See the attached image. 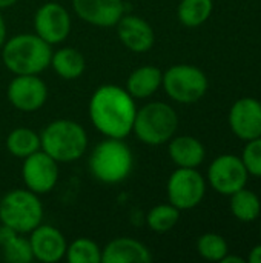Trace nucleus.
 Returning <instances> with one entry per match:
<instances>
[{
  "label": "nucleus",
  "instance_id": "f257e3e1",
  "mask_svg": "<svg viewBox=\"0 0 261 263\" xmlns=\"http://www.w3.org/2000/svg\"><path fill=\"white\" fill-rule=\"evenodd\" d=\"M88 112L91 123L100 134L112 139H125L132 133L137 103L126 88L102 85L92 92Z\"/></svg>",
  "mask_w": 261,
  "mask_h": 263
},
{
  "label": "nucleus",
  "instance_id": "f03ea898",
  "mask_svg": "<svg viewBox=\"0 0 261 263\" xmlns=\"http://www.w3.org/2000/svg\"><path fill=\"white\" fill-rule=\"evenodd\" d=\"M2 49V62L14 76L42 74L51 65L52 48L34 34H17L6 39Z\"/></svg>",
  "mask_w": 261,
  "mask_h": 263
},
{
  "label": "nucleus",
  "instance_id": "7ed1b4c3",
  "mask_svg": "<svg viewBox=\"0 0 261 263\" xmlns=\"http://www.w3.org/2000/svg\"><path fill=\"white\" fill-rule=\"evenodd\" d=\"M88 166L95 180L105 185H117L132 173L134 154L125 139L105 137L92 149Z\"/></svg>",
  "mask_w": 261,
  "mask_h": 263
},
{
  "label": "nucleus",
  "instance_id": "20e7f679",
  "mask_svg": "<svg viewBox=\"0 0 261 263\" xmlns=\"http://www.w3.org/2000/svg\"><path fill=\"white\" fill-rule=\"evenodd\" d=\"M40 146L58 163H71L82 159L88 149L86 129L68 119L48 123L40 133Z\"/></svg>",
  "mask_w": 261,
  "mask_h": 263
},
{
  "label": "nucleus",
  "instance_id": "39448f33",
  "mask_svg": "<svg viewBox=\"0 0 261 263\" xmlns=\"http://www.w3.org/2000/svg\"><path fill=\"white\" fill-rule=\"evenodd\" d=\"M178 116L175 109L165 102H151L137 108L132 133L149 146L168 143L177 133Z\"/></svg>",
  "mask_w": 261,
  "mask_h": 263
},
{
  "label": "nucleus",
  "instance_id": "423d86ee",
  "mask_svg": "<svg viewBox=\"0 0 261 263\" xmlns=\"http://www.w3.org/2000/svg\"><path fill=\"white\" fill-rule=\"evenodd\" d=\"M43 205L38 194L26 190L8 191L0 199V223L20 234H29L43 222Z\"/></svg>",
  "mask_w": 261,
  "mask_h": 263
},
{
  "label": "nucleus",
  "instance_id": "0eeeda50",
  "mask_svg": "<svg viewBox=\"0 0 261 263\" xmlns=\"http://www.w3.org/2000/svg\"><path fill=\"white\" fill-rule=\"evenodd\" d=\"M162 86L171 100L183 105H192L205 97L209 82L198 66L180 63L169 66L163 72Z\"/></svg>",
  "mask_w": 261,
  "mask_h": 263
},
{
  "label": "nucleus",
  "instance_id": "6e6552de",
  "mask_svg": "<svg viewBox=\"0 0 261 263\" xmlns=\"http://www.w3.org/2000/svg\"><path fill=\"white\" fill-rule=\"evenodd\" d=\"M166 194L169 203L180 211L192 210L205 199V177L197 171V168H177L168 179Z\"/></svg>",
  "mask_w": 261,
  "mask_h": 263
},
{
  "label": "nucleus",
  "instance_id": "1a4fd4ad",
  "mask_svg": "<svg viewBox=\"0 0 261 263\" xmlns=\"http://www.w3.org/2000/svg\"><path fill=\"white\" fill-rule=\"evenodd\" d=\"M249 173L242 157L222 154L212 160L208 168V182L222 196H231L246 186Z\"/></svg>",
  "mask_w": 261,
  "mask_h": 263
},
{
  "label": "nucleus",
  "instance_id": "9d476101",
  "mask_svg": "<svg viewBox=\"0 0 261 263\" xmlns=\"http://www.w3.org/2000/svg\"><path fill=\"white\" fill-rule=\"evenodd\" d=\"M22 179L29 191L38 196L48 194L57 185L58 162H55L45 151L38 149L37 153L23 159Z\"/></svg>",
  "mask_w": 261,
  "mask_h": 263
},
{
  "label": "nucleus",
  "instance_id": "9b49d317",
  "mask_svg": "<svg viewBox=\"0 0 261 263\" xmlns=\"http://www.w3.org/2000/svg\"><path fill=\"white\" fill-rule=\"evenodd\" d=\"M71 25L68 9L57 2L43 3L34 14V32L51 46L66 40Z\"/></svg>",
  "mask_w": 261,
  "mask_h": 263
},
{
  "label": "nucleus",
  "instance_id": "f8f14e48",
  "mask_svg": "<svg viewBox=\"0 0 261 263\" xmlns=\"http://www.w3.org/2000/svg\"><path fill=\"white\" fill-rule=\"evenodd\" d=\"M11 106L22 112L38 111L48 100V86L37 74L14 76L6 89Z\"/></svg>",
  "mask_w": 261,
  "mask_h": 263
},
{
  "label": "nucleus",
  "instance_id": "ddd939ff",
  "mask_svg": "<svg viewBox=\"0 0 261 263\" xmlns=\"http://www.w3.org/2000/svg\"><path fill=\"white\" fill-rule=\"evenodd\" d=\"M229 126L232 133L248 142L261 137V102L254 97H242L229 109Z\"/></svg>",
  "mask_w": 261,
  "mask_h": 263
},
{
  "label": "nucleus",
  "instance_id": "4468645a",
  "mask_svg": "<svg viewBox=\"0 0 261 263\" xmlns=\"http://www.w3.org/2000/svg\"><path fill=\"white\" fill-rule=\"evenodd\" d=\"M29 243L34 260L43 263H57L65 259L68 242L63 233L52 227L40 223L29 233Z\"/></svg>",
  "mask_w": 261,
  "mask_h": 263
},
{
  "label": "nucleus",
  "instance_id": "2eb2a0df",
  "mask_svg": "<svg viewBox=\"0 0 261 263\" xmlns=\"http://www.w3.org/2000/svg\"><path fill=\"white\" fill-rule=\"evenodd\" d=\"M117 37L125 48L135 54L148 52L155 43V34L152 26L140 15L123 14L115 25Z\"/></svg>",
  "mask_w": 261,
  "mask_h": 263
},
{
  "label": "nucleus",
  "instance_id": "dca6fc26",
  "mask_svg": "<svg viewBox=\"0 0 261 263\" xmlns=\"http://www.w3.org/2000/svg\"><path fill=\"white\" fill-rule=\"evenodd\" d=\"M77 17L92 26L112 28L125 14L123 0H72Z\"/></svg>",
  "mask_w": 261,
  "mask_h": 263
},
{
  "label": "nucleus",
  "instance_id": "f3484780",
  "mask_svg": "<svg viewBox=\"0 0 261 263\" xmlns=\"http://www.w3.org/2000/svg\"><path fill=\"white\" fill-rule=\"evenodd\" d=\"M151 260L149 248L132 237H117L102 250V263H148Z\"/></svg>",
  "mask_w": 261,
  "mask_h": 263
},
{
  "label": "nucleus",
  "instance_id": "a211bd4d",
  "mask_svg": "<svg viewBox=\"0 0 261 263\" xmlns=\"http://www.w3.org/2000/svg\"><path fill=\"white\" fill-rule=\"evenodd\" d=\"M168 153L177 168H198L205 157V145L192 136H174L168 142Z\"/></svg>",
  "mask_w": 261,
  "mask_h": 263
},
{
  "label": "nucleus",
  "instance_id": "6ab92c4d",
  "mask_svg": "<svg viewBox=\"0 0 261 263\" xmlns=\"http://www.w3.org/2000/svg\"><path fill=\"white\" fill-rule=\"evenodd\" d=\"M163 82V71L154 65H143L135 68L128 80H126V91L134 99H148L154 96Z\"/></svg>",
  "mask_w": 261,
  "mask_h": 263
},
{
  "label": "nucleus",
  "instance_id": "aec40b11",
  "mask_svg": "<svg viewBox=\"0 0 261 263\" xmlns=\"http://www.w3.org/2000/svg\"><path fill=\"white\" fill-rule=\"evenodd\" d=\"M49 66H52L54 72L63 80H75L85 72L86 60L78 49L65 46L52 52Z\"/></svg>",
  "mask_w": 261,
  "mask_h": 263
},
{
  "label": "nucleus",
  "instance_id": "412c9836",
  "mask_svg": "<svg viewBox=\"0 0 261 263\" xmlns=\"http://www.w3.org/2000/svg\"><path fill=\"white\" fill-rule=\"evenodd\" d=\"M6 149L11 156L17 157V159H26L28 156L37 153L38 149H42L40 146V134L35 133L31 128L26 126H17L14 128L6 140H5Z\"/></svg>",
  "mask_w": 261,
  "mask_h": 263
},
{
  "label": "nucleus",
  "instance_id": "4be33fe9",
  "mask_svg": "<svg viewBox=\"0 0 261 263\" xmlns=\"http://www.w3.org/2000/svg\"><path fill=\"white\" fill-rule=\"evenodd\" d=\"M229 206L234 217L245 223L257 220L261 214L260 197L251 190H246V186L231 194Z\"/></svg>",
  "mask_w": 261,
  "mask_h": 263
},
{
  "label": "nucleus",
  "instance_id": "5701e85b",
  "mask_svg": "<svg viewBox=\"0 0 261 263\" xmlns=\"http://www.w3.org/2000/svg\"><path fill=\"white\" fill-rule=\"evenodd\" d=\"M212 9V0H182L177 8V17L182 25L188 28H197L211 17Z\"/></svg>",
  "mask_w": 261,
  "mask_h": 263
},
{
  "label": "nucleus",
  "instance_id": "b1692460",
  "mask_svg": "<svg viewBox=\"0 0 261 263\" xmlns=\"http://www.w3.org/2000/svg\"><path fill=\"white\" fill-rule=\"evenodd\" d=\"M180 220V210L171 203H160L146 214V225L154 233H168Z\"/></svg>",
  "mask_w": 261,
  "mask_h": 263
},
{
  "label": "nucleus",
  "instance_id": "393cba45",
  "mask_svg": "<svg viewBox=\"0 0 261 263\" xmlns=\"http://www.w3.org/2000/svg\"><path fill=\"white\" fill-rule=\"evenodd\" d=\"M65 259L69 263H100L102 248L88 237H78L66 248Z\"/></svg>",
  "mask_w": 261,
  "mask_h": 263
},
{
  "label": "nucleus",
  "instance_id": "a878e982",
  "mask_svg": "<svg viewBox=\"0 0 261 263\" xmlns=\"http://www.w3.org/2000/svg\"><path fill=\"white\" fill-rule=\"evenodd\" d=\"M2 259L8 263H31L34 260L29 239L25 234H14L9 240L0 245Z\"/></svg>",
  "mask_w": 261,
  "mask_h": 263
},
{
  "label": "nucleus",
  "instance_id": "bb28decb",
  "mask_svg": "<svg viewBox=\"0 0 261 263\" xmlns=\"http://www.w3.org/2000/svg\"><path fill=\"white\" fill-rule=\"evenodd\" d=\"M198 254L209 262H222L229 253V245L226 239L217 233H206L197 240Z\"/></svg>",
  "mask_w": 261,
  "mask_h": 263
},
{
  "label": "nucleus",
  "instance_id": "cd10ccee",
  "mask_svg": "<svg viewBox=\"0 0 261 263\" xmlns=\"http://www.w3.org/2000/svg\"><path fill=\"white\" fill-rule=\"evenodd\" d=\"M242 160L249 176L261 177V137L246 142V146L242 153Z\"/></svg>",
  "mask_w": 261,
  "mask_h": 263
},
{
  "label": "nucleus",
  "instance_id": "c85d7f7f",
  "mask_svg": "<svg viewBox=\"0 0 261 263\" xmlns=\"http://www.w3.org/2000/svg\"><path fill=\"white\" fill-rule=\"evenodd\" d=\"M246 262L261 263V245H257V247H254V248L251 250V253H249Z\"/></svg>",
  "mask_w": 261,
  "mask_h": 263
},
{
  "label": "nucleus",
  "instance_id": "c756f323",
  "mask_svg": "<svg viewBox=\"0 0 261 263\" xmlns=\"http://www.w3.org/2000/svg\"><path fill=\"white\" fill-rule=\"evenodd\" d=\"M5 40H6V23H5L2 12H0V48L3 46Z\"/></svg>",
  "mask_w": 261,
  "mask_h": 263
},
{
  "label": "nucleus",
  "instance_id": "7c9ffc66",
  "mask_svg": "<svg viewBox=\"0 0 261 263\" xmlns=\"http://www.w3.org/2000/svg\"><path fill=\"white\" fill-rule=\"evenodd\" d=\"M222 263H245V259L240 256H231L229 253L225 256V259L222 260Z\"/></svg>",
  "mask_w": 261,
  "mask_h": 263
},
{
  "label": "nucleus",
  "instance_id": "2f4dec72",
  "mask_svg": "<svg viewBox=\"0 0 261 263\" xmlns=\"http://www.w3.org/2000/svg\"><path fill=\"white\" fill-rule=\"evenodd\" d=\"M17 2H18V0H0V11L8 9V8H11V6H14Z\"/></svg>",
  "mask_w": 261,
  "mask_h": 263
},
{
  "label": "nucleus",
  "instance_id": "473e14b6",
  "mask_svg": "<svg viewBox=\"0 0 261 263\" xmlns=\"http://www.w3.org/2000/svg\"><path fill=\"white\" fill-rule=\"evenodd\" d=\"M260 237H261V225H260Z\"/></svg>",
  "mask_w": 261,
  "mask_h": 263
},
{
  "label": "nucleus",
  "instance_id": "72a5a7b5",
  "mask_svg": "<svg viewBox=\"0 0 261 263\" xmlns=\"http://www.w3.org/2000/svg\"><path fill=\"white\" fill-rule=\"evenodd\" d=\"M0 137H2V129H0Z\"/></svg>",
  "mask_w": 261,
  "mask_h": 263
}]
</instances>
